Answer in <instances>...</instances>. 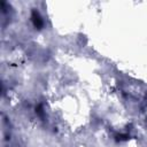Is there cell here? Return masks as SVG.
Instances as JSON below:
<instances>
[{
	"label": "cell",
	"mask_w": 147,
	"mask_h": 147,
	"mask_svg": "<svg viewBox=\"0 0 147 147\" xmlns=\"http://www.w3.org/2000/svg\"><path fill=\"white\" fill-rule=\"evenodd\" d=\"M32 21H33V24L36 25V26H41V24H42V22H41V20H40V16L36 13V11H33L32 13Z\"/></svg>",
	"instance_id": "6da1fadb"
}]
</instances>
